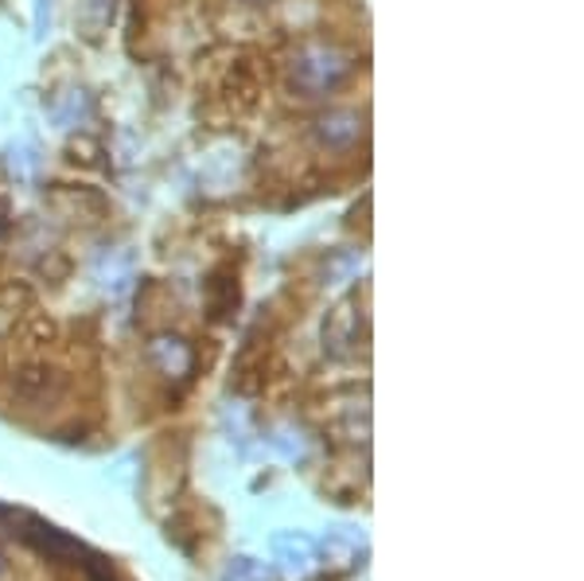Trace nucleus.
<instances>
[{
	"instance_id": "3",
	"label": "nucleus",
	"mask_w": 584,
	"mask_h": 581,
	"mask_svg": "<svg viewBox=\"0 0 584 581\" xmlns=\"http://www.w3.org/2000/svg\"><path fill=\"white\" fill-rule=\"evenodd\" d=\"M242 4H253V9H258V4H273V0H242Z\"/></svg>"
},
{
	"instance_id": "2",
	"label": "nucleus",
	"mask_w": 584,
	"mask_h": 581,
	"mask_svg": "<svg viewBox=\"0 0 584 581\" xmlns=\"http://www.w3.org/2000/svg\"><path fill=\"white\" fill-rule=\"evenodd\" d=\"M312 133H316V141L324 144V149H348V144H355L359 133H363V121L348 110H332L312 126Z\"/></svg>"
},
{
	"instance_id": "1",
	"label": "nucleus",
	"mask_w": 584,
	"mask_h": 581,
	"mask_svg": "<svg viewBox=\"0 0 584 581\" xmlns=\"http://www.w3.org/2000/svg\"><path fill=\"white\" fill-rule=\"evenodd\" d=\"M348 71H351V63H343L340 51L320 48V51H309V56L296 59L292 82H296V90H304V94H324V90L340 87V82L348 79Z\"/></svg>"
}]
</instances>
